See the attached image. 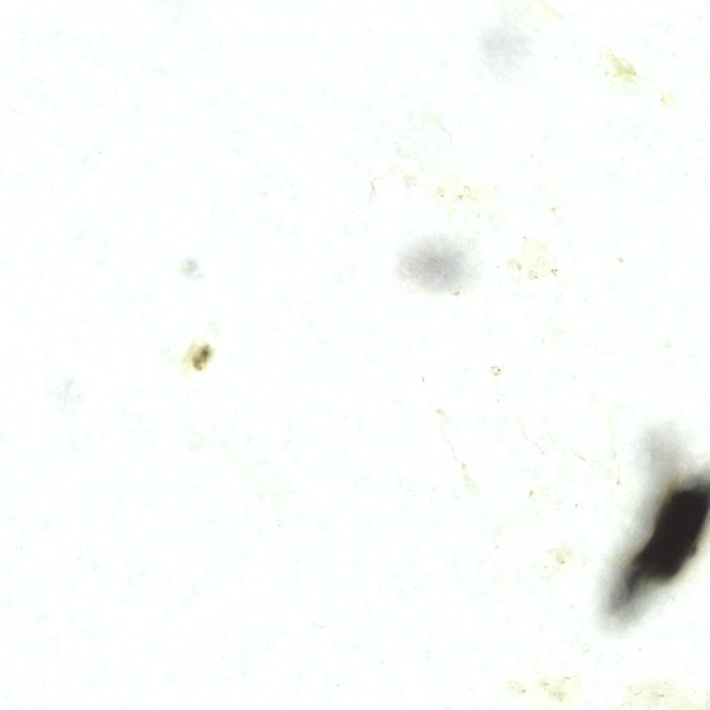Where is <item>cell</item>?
Here are the masks:
<instances>
[{"instance_id":"7a4b0ae2","label":"cell","mask_w":710,"mask_h":710,"mask_svg":"<svg viewBox=\"0 0 710 710\" xmlns=\"http://www.w3.org/2000/svg\"><path fill=\"white\" fill-rule=\"evenodd\" d=\"M401 275L434 291H455L473 277L471 260L462 248L444 239H428L408 249L401 257Z\"/></svg>"},{"instance_id":"6da1fadb","label":"cell","mask_w":710,"mask_h":710,"mask_svg":"<svg viewBox=\"0 0 710 710\" xmlns=\"http://www.w3.org/2000/svg\"><path fill=\"white\" fill-rule=\"evenodd\" d=\"M675 490L664 499L646 545L635 557L640 570L655 568L671 575L694 553L708 510V490L703 483Z\"/></svg>"}]
</instances>
